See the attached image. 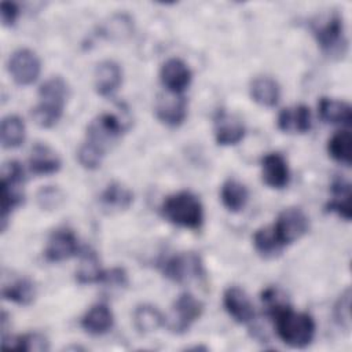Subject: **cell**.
<instances>
[{
  "label": "cell",
  "mask_w": 352,
  "mask_h": 352,
  "mask_svg": "<svg viewBox=\"0 0 352 352\" xmlns=\"http://www.w3.org/2000/svg\"><path fill=\"white\" fill-rule=\"evenodd\" d=\"M275 322L278 337L292 348H305L315 336L314 318L307 312H294L290 305L276 311L271 316Z\"/></svg>",
  "instance_id": "1"
},
{
  "label": "cell",
  "mask_w": 352,
  "mask_h": 352,
  "mask_svg": "<svg viewBox=\"0 0 352 352\" xmlns=\"http://www.w3.org/2000/svg\"><path fill=\"white\" fill-rule=\"evenodd\" d=\"M161 214L172 224L197 230L204 223V209L198 197L190 191L169 195L161 205Z\"/></svg>",
  "instance_id": "2"
},
{
  "label": "cell",
  "mask_w": 352,
  "mask_h": 352,
  "mask_svg": "<svg viewBox=\"0 0 352 352\" xmlns=\"http://www.w3.org/2000/svg\"><path fill=\"white\" fill-rule=\"evenodd\" d=\"M312 33L320 50L329 56L342 58L348 48L342 16L333 11L312 22Z\"/></svg>",
  "instance_id": "3"
},
{
  "label": "cell",
  "mask_w": 352,
  "mask_h": 352,
  "mask_svg": "<svg viewBox=\"0 0 352 352\" xmlns=\"http://www.w3.org/2000/svg\"><path fill=\"white\" fill-rule=\"evenodd\" d=\"M25 182V172L19 162L12 161L4 164L0 179V199H1V230H6L7 217L12 209L23 202V192L21 190Z\"/></svg>",
  "instance_id": "4"
},
{
  "label": "cell",
  "mask_w": 352,
  "mask_h": 352,
  "mask_svg": "<svg viewBox=\"0 0 352 352\" xmlns=\"http://www.w3.org/2000/svg\"><path fill=\"white\" fill-rule=\"evenodd\" d=\"M161 270L164 276L177 283L202 278L205 274L202 260L194 252H184L166 258L161 264Z\"/></svg>",
  "instance_id": "5"
},
{
  "label": "cell",
  "mask_w": 352,
  "mask_h": 352,
  "mask_svg": "<svg viewBox=\"0 0 352 352\" xmlns=\"http://www.w3.org/2000/svg\"><path fill=\"white\" fill-rule=\"evenodd\" d=\"M272 228L278 241L285 248L298 241L308 231L309 221L300 208H287L278 214Z\"/></svg>",
  "instance_id": "6"
},
{
  "label": "cell",
  "mask_w": 352,
  "mask_h": 352,
  "mask_svg": "<svg viewBox=\"0 0 352 352\" xmlns=\"http://www.w3.org/2000/svg\"><path fill=\"white\" fill-rule=\"evenodd\" d=\"M202 312L204 304L191 293H183L173 302L168 326L173 333H184L197 319L201 318Z\"/></svg>",
  "instance_id": "7"
},
{
  "label": "cell",
  "mask_w": 352,
  "mask_h": 352,
  "mask_svg": "<svg viewBox=\"0 0 352 352\" xmlns=\"http://www.w3.org/2000/svg\"><path fill=\"white\" fill-rule=\"evenodd\" d=\"M8 72L16 84L30 85L40 74V59L32 50H16L8 59Z\"/></svg>",
  "instance_id": "8"
},
{
  "label": "cell",
  "mask_w": 352,
  "mask_h": 352,
  "mask_svg": "<svg viewBox=\"0 0 352 352\" xmlns=\"http://www.w3.org/2000/svg\"><path fill=\"white\" fill-rule=\"evenodd\" d=\"M124 122L113 113H103L89 122L87 126V140L94 142L103 148L124 132Z\"/></svg>",
  "instance_id": "9"
},
{
  "label": "cell",
  "mask_w": 352,
  "mask_h": 352,
  "mask_svg": "<svg viewBox=\"0 0 352 352\" xmlns=\"http://www.w3.org/2000/svg\"><path fill=\"white\" fill-rule=\"evenodd\" d=\"M155 116L168 126H179L187 117V100L177 94H161L155 100Z\"/></svg>",
  "instance_id": "10"
},
{
  "label": "cell",
  "mask_w": 352,
  "mask_h": 352,
  "mask_svg": "<svg viewBox=\"0 0 352 352\" xmlns=\"http://www.w3.org/2000/svg\"><path fill=\"white\" fill-rule=\"evenodd\" d=\"M160 78L168 92L180 95L190 85L191 70L182 59L170 58L161 66Z\"/></svg>",
  "instance_id": "11"
},
{
  "label": "cell",
  "mask_w": 352,
  "mask_h": 352,
  "mask_svg": "<svg viewBox=\"0 0 352 352\" xmlns=\"http://www.w3.org/2000/svg\"><path fill=\"white\" fill-rule=\"evenodd\" d=\"M78 252L77 236L70 230H56L51 234L44 256L51 263H59L73 257Z\"/></svg>",
  "instance_id": "12"
},
{
  "label": "cell",
  "mask_w": 352,
  "mask_h": 352,
  "mask_svg": "<svg viewBox=\"0 0 352 352\" xmlns=\"http://www.w3.org/2000/svg\"><path fill=\"white\" fill-rule=\"evenodd\" d=\"M245 136L243 122L226 110H219L214 117V139L220 146L238 144Z\"/></svg>",
  "instance_id": "13"
},
{
  "label": "cell",
  "mask_w": 352,
  "mask_h": 352,
  "mask_svg": "<svg viewBox=\"0 0 352 352\" xmlns=\"http://www.w3.org/2000/svg\"><path fill=\"white\" fill-rule=\"evenodd\" d=\"M223 304L228 315L238 323H249L256 315L250 298L238 286H230L224 292Z\"/></svg>",
  "instance_id": "14"
},
{
  "label": "cell",
  "mask_w": 352,
  "mask_h": 352,
  "mask_svg": "<svg viewBox=\"0 0 352 352\" xmlns=\"http://www.w3.org/2000/svg\"><path fill=\"white\" fill-rule=\"evenodd\" d=\"M263 182L271 188H283L290 179L289 165L279 153H268L261 160Z\"/></svg>",
  "instance_id": "15"
},
{
  "label": "cell",
  "mask_w": 352,
  "mask_h": 352,
  "mask_svg": "<svg viewBox=\"0 0 352 352\" xmlns=\"http://www.w3.org/2000/svg\"><path fill=\"white\" fill-rule=\"evenodd\" d=\"M95 89L100 96H111L122 82V70L114 60H103L95 69Z\"/></svg>",
  "instance_id": "16"
},
{
  "label": "cell",
  "mask_w": 352,
  "mask_h": 352,
  "mask_svg": "<svg viewBox=\"0 0 352 352\" xmlns=\"http://www.w3.org/2000/svg\"><path fill=\"white\" fill-rule=\"evenodd\" d=\"M311 124V110L305 104L286 107L278 116V128L286 133H305Z\"/></svg>",
  "instance_id": "17"
},
{
  "label": "cell",
  "mask_w": 352,
  "mask_h": 352,
  "mask_svg": "<svg viewBox=\"0 0 352 352\" xmlns=\"http://www.w3.org/2000/svg\"><path fill=\"white\" fill-rule=\"evenodd\" d=\"M29 168L34 175H52L60 169V158L47 144H34L30 157Z\"/></svg>",
  "instance_id": "18"
},
{
  "label": "cell",
  "mask_w": 352,
  "mask_h": 352,
  "mask_svg": "<svg viewBox=\"0 0 352 352\" xmlns=\"http://www.w3.org/2000/svg\"><path fill=\"white\" fill-rule=\"evenodd\" d=\"M114 318L111 309L106 304H96L81 318V327L92 336H102L113 326Z\"/></svg>",
  "instance_id": "19"
},
{
  "label": "cell",
  "mask_w": 352,
  "mask_h": 352,
  "mask_svg": "<svg viewBox=\"0 0 352 352\" xmlns=\"http://www.w3.org/2000/svg\"><path fill=\"white\" fill-rule=\"evenodd\" d=\"M331 201L327 202L326 210L337 213L344 220L349 221L352 217L351 210V184L342 177H336L331 183Z\"/></svg>",
  "instance_id": "20"
},
{
  "label": "cell",
  "mask_w": 352,
  "mask_h": 352,
  "mask_svg": "<svg viewBox=\"0 0 352 352\" xmlns=\"http://www.w3.org/2000/svg\"><path fill=\"white\" fill-rule=\"evenodd\" d=\"M319 117L327 124H345L349 125L352 120L351 106L338 99L333 98H320L318 103Z\"/></svg>",
  "instance_id": "21"
},
{
  "label": "cell",
  "mask_w": 352,
  "mask_h": 352,
  "mask_svg": "<svg viewBox=\"0 0 352 352\" xmlns=\"http://www.w3.org/2000/svg\"><path fill=\"white\" fill-rule=\"evenodd\" d=\"M250 96L256 103L265 107H272L279 100L280 88L271 77H256L250 84Z\"/></svg>",
  "instance_id": "22"
},
{
  "label": "cell",
  "mask_w": 352,
  "mask_h": 352,
  "mask_svg": "<svg viewBox=\"0 0 352 352\" xmlns=\"http://www.w3.org/2000/svg\"><path fill=\"white\" fill-rule=\"evenodd\" d=\"M220 198L230 212H241L249 199V191L246 186L236 179H228L221 186Z\"/></svg>",
  "instance_id": "23"
},
{
  "label": "cell",
  "mask_w": 352,
  "mask_h": 352,
  "mask_svg": "<svg viewBox=\"0 0 352 352\" xmlns=\"http://www.w3.org/2000/svg\"><path fill=\"white\" fill-rule=\"evenodd\" d=\"M100 202L110 210H125L133 202V192L121 183H110L100 194Z\"/></svg>",
  "instance_id": "24"
},
{
  "label": "cell",
  "mask_w": 352,
  "mask_h": 352,
  "mask_svg": "<svg viewBox=\"0 0 352 352\" xmlns=\"http://www.w3.org/2000/svg\"><path fill=\"white\" fill-rule=\"evenodd\" d=\"M103 270L99 265V258L94 250H85L81 254L78 267L76 270V280L80 285L100 283Z\"/></svg>",
  "instance_id": "25"
},
{
  "label": "cell",
  "mask_w": 352,
  "mask_h": 352,
  "mask_svg": "<svg viewBox=\"0 0 352 352\" xmlns=\"http://www.w3.org/2000/svg\"><path fill=\"white\" fill-rule=\"evenodd\" d=\"M133 323L140 333H151L158 330L165 323V319L157 307L142 304L133 312Z\"/></svg>",
  "instance_id": "26"
},
{
  "label": "cell",
  "mask_w": 352,
  "mask_h": 352,
  "mask_svg": "<svg viewBox=\"0 0 352 352\" xmlns=\"http://www.w3.org/2000/svg\"><path fill=\"white\" fill-rule=\"evenodd\" d=\"M25 124L18 116H7L1 121L0 135L4 148H15L25 140Z\"/></svg>",
  "instance_id": "27"
},
{
  "label": "cell",
  "mask_w": 352,
  "mask_h": 352,
  "mask_svg": "<svg viewBox=\"0 0 352 352\" xmlns=\"http://www.w3.org/2000/svg\"><path fill=\"white\" fill-rule=\"evenodd\" d=\"M253 245L256 252L264 258L276 257L283 250V246L278 241L272 226L258 228L253 235Z\"/></svg>",
  "instance_id": "28"
},
{
  "label": "cell",
  "mask_w": 352,
  "mask_h": 352,
  "mask_svg": "<svg viewBox=\"0 0 352 352\" xmlns=\"http://www.w3.org/2000/svg\"><path fill=\"white\" fill-rule=\"evenodd\" d=\"M3 297L19 305H28L34 300L36 287L28 278H19L10 285L3 286Z\"/></svg>",
  "instance_id": "29"
},
{
  "label": "cell",
  "mask_w": 352,
  "mask_h": 352,
  "mask_svg": "<svg viewBox=\"0 0 352 352\" xmlns=\"http://www.w3.org/2000/svg\"><path fill=\"white\" fill-rule=\"evenodd\" d=\"M4 349H18L26 352H44L50 349V344L45 336L41 333H29L25 336H19L15 338L3 340Z\"/></svg>",
  "instance_id": "30"
},
{
  "label": "cell",
  "mask_w": 352,
  "mask_h": 352,
  "mask_svg": "<svg viewBox=\"0 0 352 352\" xmlns=\"http://www.w3.org/2000/svg\"><path fill=\"white\" fill-rule=\"evenodd\" d=\"M351 148H352V135L349 131L336 132L329 143L327 151L330 157L344 165H351Z\"/></svg>",
  "instance_id": "31"
},
{
  "label": "cell",
  "mask_w": 352,
  "mask_h": 352,
  "mask_svg": "<svg viewBox=\"0 0 352 352\" xmlns=\"http://www.w3.org/2000/svg\"><path fill=\"white\" fill-rule=\"evenodd\" d=\"M63 104L40 100L37 106L32 109V118L33 121L41 128H51L54 126L63 113Z\"/></svg>",
  "instance_id": "32"
},
{
  "label": "cell",
  "mask_w": 352,
  "mask_h": 352,
  "mask_svg": "<svg viewBox=\"0 0 352 352\" xmlns=\"http://www.w3.org/2000/svg\"><path fill=\"white\" fill-rule=\"evenodd\" d=\"M38 96L40 100H50L65 104L69 96L67 82L60 76H54L41 84L38 89Z\"/></svg>",
  "instance_id": "33"
},
{
  "label": "cell",
  "mask_w": 352,
  "mask_h": 352,
  "mask_svg": "<svg viewBox=\"0 0 352 352\" xmlns=\"http://www.w3.org/2000/svg\"><path fill=\"white\" fill-rule=\"evenodd\" d=\"M104 153H106V148H103L102 146H99L94 142L85 140L78 147L77 160L87 169H96L98 166H100V162L104 157Z\"/></svg>",
  "instance_id": "34"
},
{
  "label": "cell",
  "mask_w": 352,
  "mask_h": 352,
  "mask_svg": "<svg viewBox=\"0 0 352 352\" xmlns=\"http://www.w3.org/2000/svg\"><path fill=\"white\" fill-rule=\"evenodd\" d=\"M351 289L346 287L338 297L333 311L336 322L338 323L340 327H342L346 331L351 329Z\"/></svg>",
  "instance_id": "35"
},
{
  "label": "cell",
  "mask_w": 352,
  "mask_h": 352,
  "mask_svg": "<svg viewBox=\"0 0 352 352\" xmlns=\"http://www.w3.org/2000/svg\"><path fill=\"white\" fill-rule=\"evenodd\" d=\"M63 202V194L58 187L45 186L37 192V204L44 210H54Z\"/></svg>",
  "instance_id": "36"
},
{
  "label": "cell",
  "mask_w": 352,
  "mask_h": 352,
  "mask_svg": "<svg viewBox=\"0 0 352 352\" xmlns=\"http://www.w3.org/2000/svg\"><path fill=\"white\" fill-rule=\"evenodd\" d=\"M132 23L126 15H114L103 29V32L110 37H122L124 34L131 33Z\"/></svg>",
  "instance_id": "37"
},
{
  "label": "cell",
  "mask_w": 352,
  "mask_h": 352,
  "mask_svg": "<svg viewBox=\"0 0 352 352\" xmlns=\"http://www.w3.org/2000/svg\"><path fill=\"white\" fill-rule=\"evenodd\" d=\"M100 283L111 287H124L128 283L126 272L124 268H111L110 271H103Z\"/></svg>",
  "instance_id": "38"
},
{
  "label": "cell",
  "mask_w": 352,
  "mask_h": 352,
  "mask_svg": "<svg viewBox=\"0 0 352 352\" xmlns=\"http://www.w3.org/2000/svg\"><path fill=\"white\" fill-rule=\"evenodd\" d=\"M18 7L12 1H1L0 4V14H1V22L4 26H11L16 21L18 16Z\"/></svg>",
  "instance_id": "39"
}]
</instances>
